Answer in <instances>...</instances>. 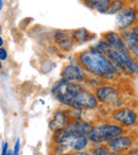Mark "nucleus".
<instances>
[{
	"label": "nucleus",
	"instance_id": "1",
	"mask_svg": "<svg viewBox=\"0 0 138 155\" xmlns=\"http://www.w3.org/2000/svg\"><path fill=\"white\" fill-rule=\"evenodd\" d=\"M51 94L67 107L94 110L99 104L95 93L83 83H70L61 79L53 84Z\"/></svg>",
	"mask_w": 138,
	"mask_h": 155
},
{
	"label": "nucleus",
	"instance_id": "2",
	"mask_svg": "<svg viewBox=\"0 0 138 155\" xmlns=\"http://www.w3.org/2000/svg\"><path fill=\"white\" fill-rule=\"evenodd\" d=\"M77 63L89 75L104 82H115L122 77L106 54L90 47L77 54Z\"/></svg>",
	"mask_w": 138,
	"mask_h": 155
},
{
	"label": "nucleus",
	"instance_id": "3",
	"mask_svg": "<svg viewBox=\"0 0 138 155\" xmlns=\"http://www.w3.org/2000/svg\"><path fill=\"white\" fill-rule=\"evenodd\" d=\"M126 130L121 125L113 122V121H102L95 124L91 132L88 134V140L91 144L107 143L110 140L120 136Z\"/></svg>",
	"mask_w": 138,
	"mask_h": 155
},
{
	"label": "nucleus",
	"instance_id": "4",
	"mask_svg": "<svg viewBox=\"0 0 138 155\" xmlns=\"http://www.w3.org/2000/svg\"><path fill=\"white\" fill-rule=\"evenodd\" d=\"M94 93L99 104L110 107L112 110L127 104L122 91L120 89V87L115 84L103 83L99 87H97L94 91Z\"/></svg>",
	"mask_w": 138,
	"mask_h": 155
},
{
	"label": "nucleus",
	"instance_id": "5",
	"mask_svg": "<svg viewBox=\"0 0 138 155\" xmlns=\"http://www.w3.org/2000/svg\"><path fill=\"white\" fill-rule=\"evenodd\" d=\"M51 141L52 143L62 144V146L66 147L67 150L71 151V152L84 151L90 146V142H89L87 136L72 133L66 129L53 132Z\"/></svg>",
	"mask_w": 138,
	"mask_h": 155
},
{
	"label": "nucleus",
	"instance_id": "6",
	"mask_svg": "<svg viewBox=\"0 0 138 155\" xmlns=\"http://www.w3.org/2000/svg\"><path fill=\"white\" fill-rule=\"evenodd\" d=\"M106 55L121 75L138 77V61L127 50H110Z\"/></svg>",
	"mask_w": 138,
	"mask_h": 155
},
{
	"label": "nucleus",
	"instance_id": "7",
	"mask_svg": "<svg viewBox=\"0 0 138 155\" xmlns=\"http://www.w3.org/2000/svg\"><path fill=\"white\" fill-rule=\"evenodd\" d=\"M108 118L125 130H136L138 127V108L130 104L113 108L108 114Z\"/></svg>",
	"mask_w": 138,
	"mask_h": 155
},
{
	"label": "nucleus",
	"instance_id": "8",
	"mask_svg": "<svg viewBox=\"0 0 138 155\" xmlns=\"http://www.w3.org/2000/svg\"><path fill=\"white\" fill-rule=\"evenodd\" d=\"M138 24V5L127 3L118 14H117L116 26L119 32L127 31Z\"/></svg>",
	"mask_w": 138,
	"mask_h": 155
},
{
	"label": "nucleus",
	"instance_id": "9",
	"mask_svg": "<svg viewBox=\"0 0 138 155\" xmlns=\"http://www.w3.org/2000/svg\"><path fill=\"white\" fill-rule=\"evenodd\" d=\"M137 141L138 133L136 132V130H126L123 134L110 140L106 144L112 151L125 153L135 144H137Z\"/></svg>",
	"mask_w": 138,
	"mask_h": 155
},
{
	"label": "nucleus",
	"instance_id": "10",
	"mask_svg": "<svg viewBox=\"0 0 138 155\" xmlns=\"http://www.w3.org/2000/svg\"><path fill=\"white\" fill-rule=\"evenodd\" d=\"M61 77L66 82L83 83L88 79V73L78 63H69L63 67Z\"/></svg>",
	"mask_w": 138,
	"mask_h": 155
},
{
	"label": "nucleus",
	"instance_id": "11",
	"mask_svg": "<svg viewBox=\"0 0 138 155\" xmlns=\"http://www.w3.org/2000/svg\"><path fill=\"white\" fill-rule=\"evenodd\" d=\"M70 120H71V118L69 116L68 110H62V108L56 110L53 113V116H52L51 120L49 121L50 131L55 132L58 131V130L65 129Z\"/></svg>",
	"mask_w": 138,
	"mask_h": 155
},
{
	"label": "nucleus",
	"instance_id": "12",
	"mask_svg": "<svg viewBox=\"0 0 138 155\" xmlns=\"http://www.w3.org/2000/svg\"><path fill=\"white\" fill-rule=\"evenodd\" d=\"M102 38L113 50H127V46L119 31H106L102 33Z\"/></svg>",
	"mask_w": 138,
	"mask_h": 155
},
{
	"label": "nucleus",
	"instance_id": "13",
	"mask_svg": "<svg viewBox=\"0 0 138 155\" xmlns=\"http://www.w3.org/2000/svg\"><path fill=\"white\" fill-rule=\"evenodd\" d=\"M94 125L88 121H85L83 119H77V120H70L67 127H65L69 132L80 134V135L88 136V134L91 132Z\"/></svg>",
	"mask_w": 138,
	"mask_h": 155
},
{
	"label": "nucleus",
	"instance_id": "14",
	"mask_svg": "<svg viewBox=\"0 0 138 155\" xmlns=\"http://www.w3.org/2000/svg\"><path fill=\"white\" fill-rule=\"evenodd\" d=\"M82 1L90 10L97 11L99 13L107 14L113 0H82Z\"/></svg>",
	"mask_w": 138,
	"mask_h": 155
},
{
	"label": "nucleus",
	"instance_id": "15",
	"mask_svg": "<svg viewBox=\"0 0 138 155\" xmlns=\"http://www.w3.org/2000/svg\"><path fill=\"white\" fill-rule=\"evenodd\" d=\"M71 37L74 38V41H76V44L82 45L87 41H90L91 39H94L96 37V34L91 33L90 31H88L85 28H79L76 30L71 31Z\"/></svg>",
	"mask_w": 138,
	"mask_h": 155
},
{
	"label": "nucleus",
	"instance_id": "16",
	"mask_svg": "<svg viewBox=\"0 0 138 155\" xmlns=\"http://www.w3.org/2000/svg\"><path fill=\"white\" fill-rule=\"evenodd\" d=\"M88 152L91 155H112L113 151L108 148L106 143L91 144L88 148Z\"/></svg>",
	"mask_w": 138,
	"mask_h": 155
},
{
	"label": "nucleus",
	"instance_id": "17",
	"mask_svg": "<svg viewBox=\"0 0 138 155\" xmlns=\"http://www.w3.org/2000/svg\"><path fill=\"white\" fill-rule=\"evenodd\" d=\"M129 3V1L126 0H113L112 5H110V8L108 10L107 14L110 15H113V14H118L125 5Z\"/></svg>",
	"mask_w": 138,
	"mask_h": 155
},
{
	"label": "nucleus",
	"instance_id": "18",
	"mask_svg": "<svg viewBox=\"0 0 138 155\" xmlns=\"http://www.w3.org/2000/svg\"><path fill=\"white\" fill-rule=\"evenodd\" d=\"M74 45H76V41H74V38L70 36L58 44V49L63 52H70L72 49H74Z\"/></svg>",
	"mask_w": 138,
	"mask_h": 155
},
{
	"label": "nucleus",
	"instance_id": "19",
	"mask_svg": "<svg viewBox=\"0 0 138 155\" xmlns=\"http://www.w3.org/2000/svg\"><path fill=\"white\" fill-rule=\"evenodd\" d=\"M90 48H93V49L97 50V51L101 52V53H104V54H107L108 52L112 50L110 46H108V44L106 43V41H104L103 38L99 39V41H98L97 43L95 44V45L90 46Z\"/></svg>",
	"mask_w": 138,
	"mask_h": 155
},
{
	"label": "nucleus",
	"instance_id": "20",
	"mask_svg": "<svg viewBox=\"0 0 138 155\" xmlns=\"http://www.w3.org/2000/svg\"><path fill=\"white\" fill-rule=\"evenodd\" d=\"M70 36H71V31L69 32V31H65V30H56L53 33V41L54 43H56L58 45L61 41H63L64 39L68 38Z\"/></svg>",
	"mask_w": 138,
	"mask_h": 155
},
{
	"label": "nucleus",
	"instance_id": "21",
	"mask_svg": "<svg viewBox=\"0 0 138 155\" xmlns=\"http://www.w3.org/2000/svg\"><path fill=\"white\" fill-rule=\"evenodd\" d=\"M19 151H20V138H17L15 142V146H14L13 155H19Z\"/></svg>",
	"mask_w": 138,
	"mask_h": 155
},
{
	"label": "nucleus",
	"instance_id": "22",
	"mask_svg": "<svg viewBox=\"0 0 138 155\" xmlns=\"http://www.w3.org/2000/svg\"><path fill=\"white\" fill-rule=\"evenodd\" d=\"M124 155H138V144H135L133 148H131L127 152H125Z\"/></svg>",
	"mask_w": 138,
	"mask_h": 155
},
{
	"label": "nucleus",
	"instance_id": "23",
	"mask_svg": "<svg viewBox=\"0 0 138 155\" xmlns=\"http://www.w3.org/2000/svg\"><path fill=\"white\" fill-rule=\"evenodd\" d=\"M8 58V52L5 48H0V61H5Z\"/></svg>",
	"mask_w": 138,
	"mask_h": 155
},
{
	"label": "nucleus",
	"instance_id": "24",
	"mask_svg": "<svg viewBox=\"0 0 138 155\" xmlns=\"http://www.w3.org/2000/svg\"><path fill=\"white\" fill-rule=\"evenodd\" d=\"M71 155H91L88 151L84 150V151H77V152H72Z\"/></svg>",
	"mask_w": 138,
	"mask_h": 155
},
{
	"label": "nucleus",
	"instance_id": "25",
	"mask_svg": "<svg viewBox=\"0 0 138 155\" xmlns=\"http://www.w3.org/2000/svg\"><path fill=\"white\" fill-rule=\"evenodd\" d=\"M8 142H5L3 143V146H2V152H1V155H7V153H8V150H9V148H8Z\"/></svg>",
	"mask_w": 138,
	"mask_h": 155
},
{
	"label": "nucleus",
	"instance_id": "26",
	"mask_svg": "<svg viewBox=\"0 0 138 155\" xmlns=\"http://www.w3.org/2000/svg\"><path fill=\"white\" fill-rule=\"evenodd\" d=\"M112 155H124V153H121V152H115V151H113Z\"/></svg>",
	"mask_w": 138,
	"mask_h": 155
},
{
	"label": "nucleus",
	"instance_id": "27",
	"mask_svg": "<svg viewBox=\"0 0 138 155\" xmlns=\"http://www.w3.org/2000/svg\"><path fill=\"white\" fill-rule=\"evenodd\" d=\"M71 151H68V152H65V153H62V154H60V155H71Z\"/></svg>",
	"mask_w": 138,
	"mask_h": 155
},
{
	"label": "nucleus",
	"instance_id": "28",
	"mask_svg": "<svg viewBox=\"0 0 138 155\" xmlns=\"http://www.w3.org/2000/svg\"><path fill=\"white\" fill-rule=\"evenodd\" d=\"M2 45H3V38L1 36H0V48L2 47Z\"/></svg>",
	"mask_w": 138,
	"mask_h": 155
},
{
	"label": "nucleus",
	"instance_id": "29",
	"mask_svg": "<svg viewBox=\"0 0 138 155\" xmlns=\"http://www.w3.org/2000/svg\"><path fill=\"white\" fill-rule=\"evenodd\" d=\"M7 155H13V151H12V150H8Z\"/></svg>",
	"mask_w": 138,
	"mask_h": 155
},
{
	"label": "nucleus",
	"instance_id": "30",
	"mask_svg": "<svg viewBox=\"0 0 138 155\" xmlns=\"http://www.w3.org/2000/svg\"><path fill=\"white\" fill-rule=\"evenodd\" d=\"M2 5H3L2 0H0V10H2Z\"/></svg>",
	"mask_w": 138,
	"mask_h": 155
},
{
	"label": "nucleus",
	"instance_id": "31",
	"mask_svg": "<svg viewBox=\"0 0 138 155\" xmlns=\"http://www.w3.org/2000/svg\"><path fill=\"white\" fill-rule=\"evenodd\" d=\"M2 33V28H1V25H0V34Z\"/></svg>",
	"mask_w": 138,
	"mask_h": 155
},
{
	"label": "nucleus",
	"instance_id": "32",
	"mask_svg": "<svg viewBox=\"0 0 138 155\" xmlns=\"http://www.w3.org/2000/svg\"><path fill=\"white\" fill-rule=\"evenodd\" d=\"M0 70H1V63H0Z\"/></svg>",
	"mask_w": 138,
	"mask_h": 155
},
{
	"label": "nucleus",
	"instance_id": "33",
	"mask_svg": "<svg viewBox=\"0 0 138 155\" xmlns=\"http://www.w3.org/2000/svg\"><path fill=\"white\" fill-rule=\"evenodd\" d=\"M126 1H129V0H126Z\"/></svg>",
	"mask_w": 138,
	"mask_h": 155
}]
</instances>
